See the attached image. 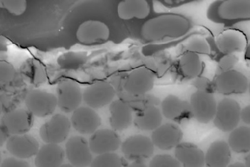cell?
<instances>
[{
    "instance_id": "1",
    "label": "cell",
    "mask_w": 250,
    "mask_h": 167,
    "mask_svg": "<svg viewBox=\"0 0 250 167\" xmlns=\"http://www.w3.org/2000/svg\"><path fill=\"white\" fill-rule=\"evenodd\" d=\"M191 23L187 18L175 13H166L152 18L143 24L141 35L149 43L174 40L188 34Z\"/></svg>"
},
{
    "instance_id": "2",
    "label": "cell",
    "mask_w": 250,
    "mask_h": 167,
    "mask_svg": "<svg viewBox=\"0 0 250 167\" xmlns=\"http://www.w3.org/2000/svg\"><path fill=\"white\" fill-rule=\"evenodd\" d=\"M242 110L240 105L233 99H222L217 105L214 125L223 132H230L240 124Z\"/></svg>"
},
{
    "instance_id": "3",
    "label": "cell",
    "mask_w": 250,
    "mask_h": 167,
    "mask_svg": "<svg viewBox=\"0 0 250 167\" xmlns=\"http://www.w3.org/2000/svg\"><path fill=\"white\" fill-rule=\"evenodd\" d=\"M213 83L214 91L225 95L244 94L249 90L247 76L233 69L218 74Z\"/></svg>"
},
{
    "instance_id": "4",
    "label": "cell",
    "mask_w": 250,
    "mask_h": 167,
    "mask_svg": "<svg viewBox=\"0 0 250 167\" xmlns=\"http://www.w3.org/2000/svg\"><path fill=\"white\" fill-rule=\"evenodd\" d=\"M26 109L33 115L45 118L52 115L58 106L54 94L41 90H31L25 99Z\"/></svg>"
},
{
    "instance_id": "5",
    "label": "cell",
    "mask_w": 250,
    "mask_h": 167,
    "mask_svg": "<svg viewBox=\"0 0 250 167\" xmlns=\"http://www.w3.org/2000/svg\"><path fill=\"white\" fill-rule=\"evenodd\" d=\"M155 80L156 76L152 70L146 67H139L126 76L122 82V87L119 89H123L130 94L140 95L149 93L153 89Z\"/></svg>"
},
{
    "instance_id": "6",
    "label": "cell",
    "mask_w": 250,
    "mask_h": 167,
    "mask_svg": "<svg viewBox=\"0 0 250 167\" xmlns=\"http://www.w3.org/2000/svg\"><path fill=\"white\" fill-rule=\"evenodd\" d=\"M189 103L192 116L199 123L207 124L213 120L218 103L213 93L197 90L191 94Z\"/></svg>"
},
{
    "instance_id": "7",
    "label": "cell",
    "mask_w": 250,
    "mask_h": 167,
    "mask_svg": "<svg viewBox=\"0 0 250 167\" xmlns=\"http://www.w3.org/2000/svg\"><path fill=\"white\" fill-rule=\"evenodd\" d=\"M71 121L62 114H55L40 129V136L46 144H59L69 135Z\"/></svg>"
},
{
    "instance_id": "8",
    "label": "cell",
    "mask_w": 250,
    "mask_h": 167,
    "mask_svg": "<svg viewBox=\"0 0 250 167\" xmlns=\"http://www.w3.org/2000/svg\"><path fill=\"white\" fill-rule=\"evenodd\" d=\"M116 94V90L111 83L98 82L84 90L83 100L87 106L99 109L110 104Z\"/></svg>"
},
{
    "instance_id": "9",
    "label": "cell",
    "mask_w": 250,
    "mask_h": 167,
    "mask_svg": "<svg viewBox=\"0 0 250 167\" xmlns=\"http://www.w3.org/2000/svg\"><path fill=\"white\" fill-rule=\"evenodd\" d=\"M155 146L151 138L142 135L128 137L121 145V150L130 161L147 160L153 155Z\"/></svg>"
},
{
    "instance_id": "10",
    "label": "cell",
    "mask_w": 250,
    "mask_h": 167,
    "mask_svg": "<svg viewBox=\"0 0 250 167\" xmlns=\"http://www.w3.org/2000/svg\"><path fill=\"white\" fill-rule=\"evenodd\" d=\"M34 125V115L28 110H13L1 118V128L11 135L27 133Z\"/></svg>"
},
{
    "instance_id": "11",
    "label": "cell",
    "mask_w": 250,
    "mask_h": 167,
    "mask_svg": "<svg viewBox=\"0 0 250 167\" xmlns=\"http://www.w3.org/2000/svg\"><path fill=\"white\" fill-rule=\"evenodd\" d=\"M58 107L65 113H73L80 107L83 100L79 85L74 81L64 80L57 87Z\"/></svg>"
},
{
    "instance_id": "12",
    "label": "cell",
    "mask_w": 250,
    "mask_h": 167,
    "mask_svg": "<svg viewBox=\"0 0 250 167\" xmlns=\"http://www.w3.org/2000/svg\"><path fill=\"white\" fill-rule=\"evenodd\" d=\"M89 142L81 136H73L65 144V155L68 162L75 167H88L93 161Z\"/></svg>"
},
{
    "instance_id": "13",
    "label": "cell",
    "mask_w": 250,
    "mask_h": 167,
    "mask_svg": "<svg viewBox=\"0 0 250 167\" xmlns=\"http://www.w3.org/2000/svg\"><path fill=\"white\" fill-rule=\"evenodd\" d=\"M80 43L86 45L103 43L110 37V29L104 22L87 20L79 26L76 33Z\"/></svg>"
},
{
    "instance_id": "14",
    "label": "cell",
    "mask_w": 250,
    "mask_h": 167,
    "mask_svg": "<svg viewBox=\"0 0 250 167\" xmlns=\"http://www.w3.org/2000/svg\"><path fill=\"white\" fill-rule=\"evenodd\" d=\"M183 138L182 130L178 125L172 123L161 124L152 131L151 135L154 146L162 150L175 148L182 141Z\"/></svg>"
},
{
    "instance_id": "15",
    "label": "cell",
    "mask_w": 250,
    "mask_h": 167,
    "mask_svg": "<svg viewBox=\"0 0 250 167\" xmlns=\"http://www.w3.org/2000/svg\"><path fill=\"white\" fill-rule=\"evenodd\" d=\"M72 126L83 135H90L97 131L101 126L100 116L90 107H79L73 112Z\"/></svg>"
},
{
    "instance_id": "16",
    "label": "cell",
    "mask_w": 250,
    "mask_h": 167,
    "mask_svg": "<svg viewBox=\"0 0 250 167\" xmlns=\"http://www.w3.org/2000/svg\"><path fill=\"white\" fill-rule=\"evenodd\" d=\"M6 147L11 155L21 159L36 156L40 149L36 138L26 133L10 136L6 140Z\"/></svg>"
},
{
    "instance_id": "17",
    "label": "cell",
    "mask_w": 250,
    "mask_h": 167,
    "mask_svg": "<svg viewBox=\"0 0 250 167\" xmlns=\"http://www.w3.org/2000/svg\"><path fill=\"white\" fill-rule=\"evenodd\" d=\"M92 152L96 155L114 152L121 146V138L114 130H97L92 134L89 141Z\"/></svg>"
},
{
    "instance_id": "18",
    "label": "cell",
    "mask_w": 250,
    "mask_h": 167,
    "mask_svg": "<svg viewBox=\"0 0 250 167\" xmlns=\"http://www.w3.org/2000/svg\"><path fill=\"white\" fill-rule=\"evenodd\" d=\"M215 43L219 51L223 54H234L246 50L247 39L240 30L227 29L217 35Z\"/></svg>"
},
{
    "instance_id": "19",
    "label": "cell",
    "mask_w": 250,
    "mask_h": 167,
    "mask_svg": "<svg viewBox=\"0 0 250 167\" xmlns=\"http://www.w3.org/2000/svg\"><path fill=\"white\" fill-rule=\"evenodd\" d=\"M161 105L163 115L167 119L181 123L193 117L190 103L173 94L167 96Z\"/></svg>"
},
{
    "instance_id": "20",
    "label": "cell",
    "mask_w": 250,
    "mask_h": 167,
    "mask_svg": "<svg viewBox=\"0 0 250 167\" xmlns=\"http://www.w3.org/2000/svg\"><path fill=\"white\" fill-rule=\"evenodd\" d=\"M109 111L110 127L114 130H125L129 128L133 122V110L121 99L110 103Z\"/></svg>"
},
{
    "instance_id": "21",
    "label": "cell",
    "mask_w": 250,
    "mask_h": 167,
    "mask_svg": "<svg viewBox=\"0 0 250 167\" xmlns=\"http://www.w3.org/2000/svg\"><path fill=\"white\" fill-rule=\"evenodd\" d=\"M175 157L184 167H201L205 166V154L196 145L181 142L175 147Z\"/></svg>"
},
{
    "instance_id": "22",
    "label": "cell",
    "mask_w": 250,
    "mask_h": 167,
    "mask_svg": "<svg viewBox=\"0 0 250 167\" xmlns=\"http://www.w3.org/2000/svg\"><path fill=\"white\" fill-rule=\"evenodd\" d=\"M217 11L224 20L250 19V0H225Z\"/></svg>"
},
{
    "instance_id": "23",
    "label": "cell",
    "mask_w": 250,
    "mask_h": 167,
    "mask_svg": "<svg viewBox=\"0 0 250 167\" xmlns=\"http://www.w3.org/2000/svg\"><path fill=\"white\" fill-rule=\"evenodd\" d=\"M65 156V150L59 144H46L38 151L35 164L38 167H61Z\"/></svg>"
},
{
    "instance_id": "24",
    "label": "cell",
    "mask_w": 250,
    "mask_h": 167,
    "mask_svg": "<svg viewBox=\"0 0 250 167\" xmlns=\"http://www.w3.org/2000/svg\"><path fill=\"white\" fill-rule=\"evenodd\" d=\"M150 13L147 0H123L117 6V14L123 20L146 19Z\"/></svg>"
},
{
    "instance_id": "25",
    "label": "cell",
    "mask_w": 250,
    "mask_h": 167,
    "mask_svg": "<svg viewBox=\"0 0 250 167\" xmlns=\"http://www.w3.org/2000/svg\"><path fill=\"white\" fill-rule=\"evenodd\" d=\"M229 143L218 140L211 144L205 154V165L210 167L229 166L231 159Z\"/></svg>"
},
{
    "instance_id": "26",
    "label": "cell",
    "mask_w": 250,
    "mask_h": 167,
    "mask_svg": "<svg viewBox=\"0 0 250 167\" xmlns=\"http://www.w3.org/2000/svg\"><path fill=\"white\" fill-rule=\"evenodd\" d=\"M163 113L156 105H150L136 112L133 122L135 127L143 131H153L162 124Z\"/></svg>"
},
{
    "instance_id": "27",
    "label": "cell",
    "mask_w": 250,
    "mask_h": 167,
    "mask_svg": "<svg viewBox=\"0 0 250 167\" xmlns=\"http://www.w3.org/2000/svg\"><path fill=\"white\" fill-rule=\"evenodd\" d=\"M178 69L184 77L193 80L202 72V60L199 54L187 51L179 59Z\"/></svg>"
},
{
    "instance_id": "28",
    "label": "cell",
    "mask_w": 250,
    "mask_h": 167,
    "mask_svg": "<svg viewBox=\"0 0 250 167\" xmlns=\"http://www.w3.org/2000/svg\"><path fill=\"white\" fill-rule=\"evenodd\" d=\"M116 92L119 98L127 103L136 112L143 111L150 105L158 106L161 104L160 100L153 94L146 93L136 95L127 93L123 89H117Z\"/></svg>"
},
{
    "instance_id": "29",
    "label": "cell",
    "mask_w": 250,
    "mask_h": 167,
    "mask_svg": "<svg viewBox=\"0 0 250 167\" xmlns=\"http://www.w3.org/2000/svg\"><path fill=\"white\" fill-rule=\"evenodd\" d=\"M228 143L230 148L234 152L249 153L250 151V127H237L230 131Z\"/></svg>"
},
{
    "instance_id": "30",
    "label": "cell",
    "mask_w": 250,
    "mask_h": 167,
    "mask_svg": "<svg viewBox=\"0 0 250 167\" xmlns=\"http://www.w3.org/2000/svg\"><path fill=\"white\" fill-rule=\"evenodd\" d=\"M186 50L201 55H209L211 47L207 39L200 35H194L186 41L184 45Z\"/></svg>"
},
{
    "instance_id": "31",
    "label": "cell",
    "mask_w": 250,
    "mask_h": 167,
    "mask_svg": "<svg viewBox=\"0 0 250 167\" xmlns=\"http://www.w3.org/2000/svg\"><path fill=\"white\" fill-rule=\"evenodd\" d=\"M90 166L93 167H119L123 166V162L121 158L116 153L108 152L98 155L93 160Z\"/></svg>"
},
{
    "instance_id": "32",
    "label": "cell",
    "mask_w": 250,
    "mask_h": 167,
    "mask_svg": "<svg viewBox=\"0 0 250 167\" xmlns=\"http://www.w3.org/2000/svg\"><path fill=\"white\" fill-rule=\"evenodd\" d=\"M0 6L14 16H21L27 8L26 0H0Z\"/></svg>"
},
{
    "instance_id": "33",
    "label": "cell",
    "mask_w": 250,
    "mask_h": 167,
    "mask_svg": "<svg viewBox=\"0 0 250 167\" xmlns=\"http://www.w3.org/2000/svg\"><path fill=\"white\" fill-rule=\"evenodd\" d=\"M181 164L176 157L167 154L154 156L150 160L149 167H179Z\"/></svg>"
},
{
    "instance_id": "34",
    "label": "cell",
    "mask_w": 250,
    "mask_h": 167,
    "mask_svg": "<svg viewBox=\"0 0 250 167\" xmlns=\"http://www.w3.org/2000/svg\"><path fill=\"white\" fill-rule=\"evenodd\" d=\"M16 72L14 67L6 61L0 62V83L6 85L12 82L15 77Z\"/></svg>"
},
{
    "instance_id": "35",
    "label": "cell",
    "mask_w": 250,
    "mask_h": 167,
    "mask_svg": "<svg viewBox=\"0 0 250 167\" xmlns=\"http://www.w3.org/2000/svg\"><path fill=\"white\" fill-rule=\"evenodd\" d=\"M239 59L234 54H226L221 57L218 64L219 74L233 70L238 63Z\"/></svg>"
},
{
    "instance_id": "36",
    "label": "cell",
    "mask_w": 250,
    "mask_h": 167,
    "mask_svg": "<svg viewBox=\"0 0 250 167\" xmlns=\"http://www.w3.org/2000/svg\"><path fill=\"white\" fill-rule=\"evenodd\" d=\"M192 85L196 88L197 90H200V91L213 93L214 90L213 82H211L208 78L204 77V76H199L198 77L193 79Z\"/></svg>"
},
{
    "instance_id": "37",
    "label": "cell",
    "mask_w": 250,
    "mask_h": 167,
    "mask_svg": "<svg viewBox=\"0 0 250 167\" xmlns=\"http://www.w3.org/2000/svg\"><path fill=\"white\" fill-rule=\"evenodd\" d=\"M2 167H28L30 165L25 160L17 157L6 158L1 162Z\"/></svg>"
},
{
    "instance_id": "38",
    "label": "cell",
    "mask_w": 250,
    "mask_h": 167,
    "mask_svg": "<svg viewBox=\"0 0 250 167\" xmlns=\"http://www.w3.org/2000/svg\"><path fill=\"white\" fill-rule=\"evenodd\" d=\"M241 118L245 124L250 126V104L243 108L242 110V115Z\"/></svg>"
},
{
    "instance_id": "39",
    "label": "cell",
    "mask_w": 250,
    "mask_h": 167,
    "mask_svg": "<svg viewBox=\"0 0 250 167\" xmlns=\"http://www.w3.org/2000/svg\"><path fill=\"white\" fill-rule=\"evenodd\" d=\"M130 167H146L145 160H136L132 161L129 165Z\"/></svg>"
},
{
    "instance_id": "40",
    "label": "cell",
    "mask_w": 250,
    "mask_h": 167,
    "mask_svg": "<svg viewBox=\"0 0 250 167\" xmlns=\"http://www.w3.org/2000/svg\"><path fill=\"white\" fill-rule=\"evenodd\" d=\"M245 56L247 60L250 61V44L247 46L246 50H245Z\"/></svg>"
},
{
    "instance_id": "41",
    "label": "cell",
    "mask_w": 250,
    "mask_h": 167,
    "mask_svg": "<svg viewBox=\"0 0 250 167\" xmlns=\"http://www.w3.org/2000/svg\"><path fill=\"white\" fill-rule=\"evenodd\" d=\"M229 167H246V165L241 163V162H236V163L229 165Z\"/></svg>"
},
{
    "instance_id": "42",
    "label": "cell",
    "mask_w": 250,
    "mask_h": 167,
    "mask_svg": "<svg viewBox=\"0 0 250 167\" xmlns=\"http://www.w3.org/2000/svg\"><path fill=\"white\" fill-rule=\"evenodd\" d=\"M245 165H246V167H250V151L249 153V155H248L245 158Z\"/></svg>"
},
{
    "instance_id": "43",
    "label": "cell",
    "mask_w": 250,
    "mask_h": 167,
    "mask_svg": "<svg viewBox=\"0 0 250 167\" xmlns=\"http://www.w3.org/2000/svg\"><path fill=\"white\" fill-rule=\"evenodd\" d=\"M61 167H73L72 164L68 165V164H64L62 165Z\"/></svg>"
},
{
    "instance_id": "44",
    "label": "cell",
    "mask_w": 250,
    "mask_h": 167,
    "mask_svg": "<svg viewBox=\"0 0 250 167\" xmlns=\"http://www.w3.org/2000/svg\"><path fill=\"white\" fill-rule=\"evenodd\" d=\"M174 1L179 2V3H181V2H184L186 0H174Z\"/></svg>"
},
{
    "instance_id": "45",
    "label": "cell",
    "mask_w": 250,
    "mask_h": 167,
    "mask_svg": "<svg viewBox=\"0 0 250 167\" xmlns=\"http://www.w3.org/2000/svg\"><path fill=\"white\" fill-rule=\"evenodd\" d=\"M249 93H250V82L249 83Z\"/></svg>"
}]
</instances>
